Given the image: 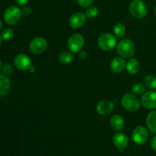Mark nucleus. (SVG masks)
I'll return each instance as SVG.
<instances>
[{
    "label": "nucleus",
    "mask_w": 156,
    "mask_h": 156,
    "mask_svg": "<svg viewBox=\"0 0 156 156\" xmlns=\"http://www.w3.org/2000/svg\"><path fill=\"white\" fill-rule=\"evenodd\" d=\"M126 69L129 74L135 75L139 73L140 69V64L136 59H130L126 65Z\"/></svg>",
    "instance_id": "17"
},
{
    "label": "nucleus",
    "mask_w": 156,
    "mask_h": 156,
    "mask_svg": "<svg viewBox=\"0 0 156 156\" xmlns=\"http://www.w3.org/2000/svg\"><path fill=\"white\" fill-rule=\"evenodd\" d=\"M31 13H32V9H30V7H27V6L24 7L22 9V10H21V14L25 17H27L29 16V15H31Z\"/></svg>",
    "instance_id": "27"
},
{
    "label": "nucleus",
    "mask_w": 156,
    "mask_h": 156,
    "mask_svg": "<svg viewBox=\"0 0 156 156\" xmlns=\"http://www.w3.org/2000/svg\"><path fill=\"white\" fill-rule=\"evenodd\" d=\"M114 108V104L108 101H101L96 105V111L100 115L110 114L113 111Z\"/></svg>",
    "instance_id": "13"
},
{
    "label": "nucleus",
    "mask_w": 156,
    "mask_h": 156,
    "mask_svg": "<svg viewBox=\"0 0 156 156\" xmlns=\"http://www.w3.org/2000/svg\"></svg>",
    "instance_id": "35"
},
{
    "label": "nucleus",
    "mask_w": 156,
    "mask_h": 156,
    "mask_svg": "<svg viewBox=\"0 0 156 156\" xmlns=\"http://www.w3.org/2000/svg\"><path fill=\"white\" fill-rule=\"evenodd\" d=\"M141 103L144 108L147 109L156 108V91H149L145 93L141 98Z\"/></svg>",
    "instance_id": "9"
},
{
    "label": "nucleus",
    "mask_w": 156,
    "mask_h": 156,
    "mask_svg": "<svg viewBox=\"0 0 156 156\" xmlns=\"http://www.w3.org/2000/svg\"><path fill=\"white\" fill-rule=\"evenodd\" d=\"M98 44L101 50L105 51L112 50L117 45V40L111 34L105 33L100 35L98 39Z\"/></svg>",
    "instance_id": "3"
},
{
    "label": "nucleus",
    "mask_w": 156,
    "mask_h": 156,
    "mask_svg": "<svg viewBox=\"0 0 156 156\" xmlns=\"http://www.w3.org/2000/svg\"><path fill=\"white\" fill-rule=\"evenodd\" d=\"M77 2L82 8H89L93 3V0H77Z\"/></svg>",
    "instance_id": "26"
},
{
    "label": "nucleus",
    "mask_w": 156,
    "mask_h": 156,
    "mask_svg": "<svg viewBox=\"0 0 156 156\" xmlns=\"http://www.w3.org/2000/svg\"><path fill=\"white\" fill-rule=\"evenodd\" d=\"M154 12H155V15H156V5H155V10H154Z\"/></svg>",
    "instance_id": "33"
},
{
    "label": "nucleus",
    "mask_w": 156,
    "mask_h": 156,
    "mask_svg": "<svg viewBox=\"0 0 156 156\" xmlns=\"http://www.w3.org/2000/svg\"><path fill=\"white\" fill-rule=\"evenodd\" d=\"M1 71L2 72V74L5 75V76H9L13 73V68L10 64L5 63L2 66Z\"/></svg>",
    "instance_id": "25"
},
{
    "label": "nucleus",
    "mask_w": 156,
    "mask_h": 156,
    "mask_svg": "<svg viewBox=\"0 0 156 156\" xmlns=\"http://www.w3.org/2000/svg\"><path fill=\"white\" fill-rule=\"evenodd\" d=\"M21 15V10L19 8L15 5L9 6L5 11L4 20L8 24L14 25L18 22Z\"/></svg>",
    "instance_id": "5"
},
{
    "label": "nucleus",
    "mask_w": 156,
    "mask_h": 156,
    "mask_svg": "<svg viewBox=\"0 0 156 156\" xmlns=\"http://www.w3.org/2000/svg\"><path fill=\"white\" fill-rule=\"evenodd\" d=\"M14 36V31L10 28H6L5 30H2L1 34V37L3 40L5 41H8V40H10Z\"/></svg>",
    "instance_id": "24"
},
{
    "label": "nucleus",
    "mask_w": 156,
    "mask_h": 156,
    "mask_svg": "<svg viewBox=\"0 0 156 156\" xmlns=\"http://www.w3.org/2000/svg\"><path fill=\"white\" fill-rule=\"evenodd\" d=\"M99 13V10L97 7L90 6L85 12V15L88 18H94L98 16Z\"/></svg>",
    "instance_id": "23"
},
{
    "label": "nucleus",
    "mask_w": 156,
    "mask_h": 156,
    "mask_svg": "<svg viewBox=\"0 0 156 156\" xmlns=\"http://www.w3.org/2000/svg\"><path fill=\"white\" fill-rule=\"evenodd\" d=\"M15 2H16V3L18 5L24 6L26 4H27L29 0H15Z\"/></svg>",
    "instance_id": "28"
},
{
    "label": "nucleus",
    "mask_w": 156,
    "mask_h": 156,
    "mask_svg": "<svg viewBox=\"0 0 156 156\" xmlns=\"http://www.w3.org/2000/svg\"><path fill=\"white\" fill-rule=\"evenodd\" d=\"M85 44L84 37L80 34H73L69 37L67 42L68 48L72 53H79Z\"/></svg>",
    "instance_id": "6"
},
{
    "label": "nucleus",
    "mask_w": 156,
    "mask_h": 156,
    "mask_svg": "<svg viewBox=\"0 0 156 156\" xmlns=\"http://www.w3.org/2000/svg\"><path fill=\"white\" fill-rule=\"evenodd\" d=\"M86 18V15L82 12H76L70 17L69 24L72 28H79L85 24Z\"/></svg>",
    "instance_id": "11"
},
{
    "label": "nucleus",
    "mask_w": 156,
    "mask_h": 156,
    "mask_svg": "<svg viewBox=\"0 0 156 156\" xmlns=\"http://www.w3.org/2000/svg\"><path fill=\"white\" fill-rule=\"evenodd\" d=\"M151 146H152V148L154 150L156 151V136H154L152 139V140H151Z\"/></svg>",
    "instance_id": "29"
},
{
    "label": "nucleus",
    "mask_w": 156,
    "mask_h": 156,
    "mask_svg": "<svg viewBox=\"0 0 156 156\" xmlns=\"http://www.w3.org/2000/svg\"><path fill=\"white\" fill-rule=\"evenodd\" d=\"M136 156H139V155H136Z\"/></svg>",
    "instance_id": "34"
},
{
    "label": "nucleus",
    "mask_w": 156,
    "mask_h": 156,
    "mask_svg": "<svg viewBox=\"0 0 156 156\" xmlns=\"http://www.w3.org/2000/svg\"><path fill=\"white\" fill-rule=\"evenodd\" d=\"M2 22L1 19H0V30L2 29Z\"/></svg>",
    "instance_id": "30"
},
{
    "label": "nucleus",
    "mask_w": 156,
    "mask_h": 156,
    "mask_svg": "<svg viewBox=\"0 0 156 156\" xmlns=\"http://www.w3.org/2000/svg\"><path fill=\"white\" fill-rule=\"evenodd\" d=\"M146 123L151 132L156 133V110L151 111L147 116Z\"/></svg>",
    "instance_id": "18"
},
{
    "label": "nucleus",
    "mask_w": 156,
    "mask_h": 156,
    "mask_svg": "<svg viewBox=\"0 0 156 156\" xmlns=\"http://www.w3.org/2000/svg\"><path fill=\"white\" fill-rule=\"evenodd\" d=\"M110 125L112 129L114 131H120L123 129L124 126V120L123 118L119 114H114L111 117Z\"/></svg>",
    "instance_id": "16"
},
{
    "label": "nucleus",
    "mask_w": 156,
    "mask_h": 156,
    "mask_svg": "<svg viewBox=\"0 0 156 156\" xmlns=\"http://www.w3.org/2000/svg\"><path fill=\"white\" fill-rule=\"evenodd\" d=\"M146 91V85L143 83H136L132 87V91L135 94H142Z\"/></svg>",
    "instance_id": "22"
},
{
    "label": "nucleus",
    "mask_w": 156,
    "mask_h": 156,
    "mask_svg": "<svg viewBox=\"0 0 156 156\" xmlns=\"http://www.w3.org/2000/svg\"><path fill=\"white\" fill-rule=\"evenodd\" d=\"M11 88V81L7 76L0 74V97H4L9 93Z\"/></svg>",
    "instance_id": "15"
},
{
    "label": "nucleus",
    "mask_w": 156,
    "mask_h": 156,
    "mask_svg": "<svg viewBox=\"0 0 156 156\" xmlns=\"http://www.w3.org/2000/svg\"><path fill=\"white\" fill-rule=\"evenodd\" d=\"M2 38L1 35H0V46H1V44H2Z\"/></svg>",
    "instance_id": "31"
},
{
    "label": "nucleus",
    "mask_w": 156,
    "mask_h": 156,
    "mask_svg": "<svg viewBox=\"0 0 156 156\" xmlns=\"http://www.w3.org/2000/svg\"><path fill=\"white\" fill-rule=\"evenodd\" d=\"M47 48V41L41 37L34 38L29 44V49L34 54H41L46 51Z\"/></svg>",
    "instance_id": "8"
},
{
    "label": "nucleus",
    "mask_w": 156,
    "mask_h": 156,
    "mask_svg": "<svg viewBox=\"0 0 156 156\" xmlns=\"http://www.w3.org/2000/svg\"><path fill=\"white\" fill-rule=\"evenodd\" d=\"M113 143L120 150H123L129 144V139L126 134L123 133H117L113 136Z\"/></svg>",
    "instance_id": "12"
},
{
    "label": "nucleus",
    "mask_w": 156,
    "mask_h": 156,
    "mask_svg": "<svg viewBox=\"0 0 156 156\" xmlns=\"http://www.w3.org/2000/svg\"><path fill=\"white\" fill-rule=\"evenodd\" d=\"M144 84L146 87L151 90L156 89V77L152 75H149L144 79Z\"/></svg>",
    "instance_id": "21"
},
{
    "label": "nucleus",
    "mask_w": 156,
    "mask_h": 156,
    "mask_svg": "<svg viewBox=\"0 0 156 156\" xmlns=\"http://www.w3.org/2000/svg\"><path fill=\"white\" fill-rule=\"evenodd\" d=\"M132 138L134 143H136L137 145L142 146L147 142L148 138H149V133L146 127L143 126H138L134 128L133 130Z\"/></svg>",
    "instance_id": "7"
},
{
    "label": "nucleus",
    "mask_w": 156,
    "mask_h": 156,
    "mask_svg": "<svg viewBox=\"0 0 156 156\" xmlns=\"http://www.w3.org/2000/svg\"><path fill=\"white\" fill-rule=\"evenodd\" d=\"M126 33V27L122 23H117L114 27V34L117 38H122Z\"/></svg>",
    "instance_id": "20"
},
{
    "label": "nucleus",
    "mask_w": 156,
    "mask_h": 156,
    "mask_svg": "<svg viewBox=\"0 0 156 156\" xmlns=\"http://www.w3.org/2000/svg\"><path fill=\"white\" fill-rule=\"evenodd\" d=\"M15 67L20 70H27L31 66V59L25 54H18L14 59Z\"/></svg>",
    "instance_id": "10"
},
{
    "label": "nucleus",
    "mask_w": 156,
    "mask_h": 156,
    "mask_svg": "<svg viewBox=\"0 0 156 156\" xmlns=\"http://www.w3.org/2000/svg\"><path fill=\"white\" fill-rule=\"evenodd\" d=\"M117 51L120 57L130 58L135 53V45L131 40L123 39L117 44Z\"/></svg>",
    "instance_id": "1"
},
{
    "label": "nucleus",
    "mask_w": 156,
    "mask_h": 156,
    "mask_svg": "<svg viewBox=\"0 0 156 156\" xmlns=\"http://www.w3.org/2000/svg\"><path fill=\"white\" fill-rule=\"evenodd\" d=\"M126 62L122 57H115L111 62V69L113 73H121L126 68Z\"/></svg>",
    "instance_id": "14"
},
{
    "label": "nucleus",
    "mask_w": 156,
    "mask_h": 156,
    "mask_svg": "<svg viewBox=\"0 0 156 156\" xmlns=\"http://www.w3.org/2000/svg\"><path fill=\"white\" fill-rule=\"evenodd\" d=\"M2 62H1V60H0V71H1V69H2Z\"/></svg>",
    "instance_id": "32"
},
{
    "label": "nucleus",
    "mask_w": 156,
    "mask_h": 156,
    "mask_svg": "<svg viewBox=\"0 0 156 156\" xmlns=\"http://www.w3.org/2000/svg\"><path fill=\"white\" fill-rule=\"evenodd\" d=\"M129 12L134 18L141 19L147 15V7L143 0H133L129 5Z\"/></svg>",
    "instance_id": "4"
},
{
    "label": "nucleus",
    "mask_w": 156,
    "mask_h": 156,
    "mask_svg": "<svg viewBox=\"0 0 156 156\" xmlns=\"http://www.w3.org/2000/svg\"><path fill=\"white\" fill-rule=\"evenodd\" d=\"M59 60L63 64H69L74 59V56L71 51H62L58 56Z\"/></svg>",
    "instance_id": "19"
},
{
    "label": "nucleus",
    "mask_w": 156,
    "mask_h": 156,
    "mask_svg": "<svg viewBox=\"0 0 156 156\" xmlns=\"http://www.w3.org/2000/svg\"><path fill=\"white\" fill-rule=\"evenodd\" d=\"M121 105L125 110L130 112H134L140 109V102L136 96L131 93H127L123 96Z\"/></svg>",
    "instance_id": "2"
}]
</instances>
